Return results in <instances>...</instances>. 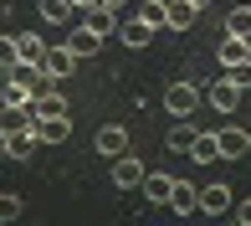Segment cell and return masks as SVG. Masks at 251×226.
<instances>
[{
	"instance_id": "cell-13",
	"label": "cell",
	"mask_w": 251,
	"mask_h": 226,
	"mask_svg": "<svg viewBox=\"0 0 251 226\" xmlns=\"http://www.w3.org/2000/svg\"><path fill=\"white\" fill-rule=\"evenodd\" d=\"M67 47H72L77 56H98V52H102V36H98L93 26H87V21H77V31L67 36Z\"/></svg>"
},
{
	"instance_id": "cell-9",
	"label": "cell",
	"mask_w": 251,
	"mask_h": 226,
	"mask_svg": "<svg viewBox=\"0 0 251 226\" xmlns=\"http://www.w3.org/2000/svg\"><path fill=\"white\" fill-rule=\"evenodd\" d=\"M215 144H221V160H241L251 149V134L236 129V123H226V129H215Z\"/></svg>"
},
{
	"instance_id": "cell-11",
	"label": "cell",
	"mask_w": 251,
	"mask_h": 226,
	"mask_svg": "<svg viewBox=\"0 0 251 226\" xmlns=\"http://www.w3.org/2000/svg\"><path fill=\"white\" fill-rule=\"evenodd\" d=\"M36 129H41V144H67V139H72V118H67V113L36 118Z\"/></svg>"
},
{
	"instance_id": "cell-10",
	"label": "cell",
	"mask_w": 251,
	"mask_h": 226,
	"mask_svg": "<svg viewBox=\"0 0 251 226\" xmlns=\"http://www.w3.org/2000/svg\"><path fill=\"white\" fill-rule=\"evenodd\" d=\"M169 211H175V216H195V211H200V185L175 180V190H169Z\"/></svg>"
},
{
	"instance_id": "cell-29",
	"label": "cell",
	"mask_w": 251,
	"mask_h": 226,
	"mask_svg": "<svg viewBox=\"0 0 251 226\" xmlns=\"http://www.w3.org/2000/svg\"><path fill=\"white\" fill-rule=\"evenodd\" d=\"M5 144H10V134H5V129H0V160H5Z\"/></svg>"
},
{
	"instance_id": "cell-20",
	"label": "cell",
	"mask_w": 251,
	"mask_h": 226,
	"mask_svg": "<svg viewBox=\"0 0 251 226\" xmlns=\"http://www.w3.org/2000/svg\"><path fill=\"white\" fill-rule=\"evenodd\" d=\"M118 10H113V5H98V10H87V26H93L98 31V36H113V31H118Z\"/></svg>"
},
{
	"instance_id": "cell-28",
	"label": "cell",
	"mask_w": 251,
	"mask_h": 226,
	"mask_svg": "<svg viewBox=\"0 0 251 226\" xmlns=\"http://www.w3.org/2000/svg\"><path fill=\"white\" fill-rule=\"evenodd\" d=\"M72 5H77V16H87V10H98L102 0H72Z\"/></svg>"
},
{
	"instance_id": "cell-26",
	"label": "cell",
	"mask_w": 251,
	"mask_h": 226,
	"mask_svg": "<svg viewBox=\"0 0 251 226\" xmlns=\"http://www.w3.org/2000/svg\"><path fill=\"white\" fill-rule=\"evenodd\" d=\"M16 62H21V52H16V36H0V67L10 72Z\"/></svg>"
},
{
	"instance_id": "cell-7",
	"label": "cell",
	"mask_w": 251,
	"mask_h": 226,
	"mask_svg": "<svg viewBox=\"0 0 251 226\" xmlns=\"http://www.w3.org/2000/svg\"><path fill=\"white\" fill-rule=\"evenodd\" d=\"M205 103H210L215 113H231L236 103H241V87H236V83H231V77H215V83H210V87H205Z\"/></svg>"
},
{
	"instance_id": "cell-30",
	"label": "cell",
	"mask_w": 251,
	"mask_h": 226,
	"mask_svg": "<svg viewBox=\"0 0 251 226\" xmlns=\"http://www.w3.org/2000/svg\"><path fill=\"white\" fill-rule=\"evenodd\" d=\"M102 5H113V10H123V5H128V0H102Z\"/></svg>"
},
{
	"instance_id": "cell-3",
	"label": "cell",
	"mask_w": 251,
	"mask_h": 226,
	"mask_svg": "<svg viewBox=\"0 0 251 226\" xmlns=\"http://www.w3.org/2000/svg\"><path fill=\"white\" fill-rule=\"evenodd\" d=\"M36 149H41V129H36V118H31V123H21V129H10L5 160H31Z\"/></svg>"
},
{
	"instance_id": "cell-24",
	"label": "cell",
	"mask_w": 251,
	"mask_h": 226,
	"mask_svg": "<svg viewBox=\"0 0 251 226\" xmlns=\"http://www.w3.org/2000/svg\"><path fill=\"white\" fill-rule=\"evenodd\" d=\"M21 211H26V206H21V196H16V190H0V226H5V221H16Z\"/></svg>"
},
{
	"instance_id": "cell-22",
	"label": "cell",
	"mask_w": 251,
	"mask_h": 226,
	"mask_svg": "<svg viewBox=\"0 0 251 226\" xmlns=\"http://www.w3.org/2000/svg\"><path fill=\"white\" fill-rule=\"evenodd\" d=\"M226 36H251V0H241V5L226 16Z\"/></svg>"
},
{
	"instance_id": "cell-15",
	"label": "cell",
	"mask_w": 251,
	"mask_h": 226,
	"mask_svg": "<svg viewBox=\"0 0 251 226\" xmlns=\"http://www.w3.org/2000/svg\"><path fill=\"white\" fill-rule=\"evenodd\" d=\"M190 160H195V165H215V160H221V144H215V129L195 134V144H190Z\"/></svg>"
},
{
	"instance_id": "cell-17",
	"label": "cell",
	"mask_w": 251,
	"mask_h": 226,
	"mask_svg": "<svg viewBox=\"0 0 251 226\" xmlns=\"http://www.w3.org/2000/svg\"><path fill=\"white\" fill-rule=\"evenodd\" d=\"M215 56H221L226 67H236V62H251V36H226Z\"/></svg>"
},
{
	"instance_id": "cell-2",
	"label": "cell",
	"mask_w": 251,
	"mask_h": 226,
	"mask_svg": "<svg viewBox=\"0 0 251 226\" xmlns=\"http://www.w3.org/2000/svg\"><path fill=\"white\" fill-rule=\"evenodd\" d=\"M77 62H82V56H77L72 47H47V56H41V72H47V83H67V77L77 72Z\"/></svg>"
},
{
	"instance_id": "cell-12",
	"label": "cell",
	"mask_w": 251,
	"mask_h": 226,
	"mask_svg": "<svg viewBox=\"0 0 251 226\" xmlns=\"http://www.w3.org/2000/svg\"><path fill=\"white\" fill-rule=\"evenodd\" d=\"M139 190H144V196L154 200V206H169V190H175V175H164V170H149Z\"/></svg>"
},
{
	"instance_id": "cell-5",
	"label": "cell",
	"mask_w": 251,
	"mask_h": 226,
	"mask_svg": "<svg viewBox=\"0 0 251 226\" xmlns=\"http://www.w3.org/2000/svg\"><path fill=\"white\" fill-rule=\"evenodd\" d=\"M144 175H149V170H144V160H139V154H118V160H113V185H118V190L144 185Z\"/></svg>"
},
{
	"instance_id": "cell-6",
	"label": "cell",
	"mask_w": 251,
	"mask_h": 226,
	"mask_svg": "<svg viewBox=\"0 0 251 226\" xmlns=\"http://www.w3.org/2000/svg\"><path fill=\"white\" fill-rule=\"evenodd\" d=\"M72 103H67V93H62V83H47L36 98H31V113L36 118H51V113H67Z\"/></svg>"
},
{
	"instance_id": "cell-16",
	"label": "cell",
	"mask_w": 251,
	"mask_h": 226,
	"mask_svg": "<svg viewBox=\"0 0 251 226\" xmlns=\"http://www.w3.org/2000/svg\"><path fill=\"white\" fill-rule=\"evenodd\" d=\"M139 21H149L154 31H169V0H139V10H133Z\"/></svg>"
},
{
	"instance_id": "cell-32",
	"label": "cell",
	"mask_w": 251,
	"mask_h": 226,
	"mask_svg": "<svg viewBox=\"0 0 251 226\" xmlns=\"http://www.w3.org/2000/svg\"><path fill=\"white\" fill-rule=\"evenodd\" d=\"M195 5H200V10H205V5H210V0H195Z\"/></svg>"
},
{
	"instance_id": "cell-19",
	"label": "cell",
	"mask_w": 251,
	"mask_h": 226,
	"mask_svg": "<svg viewBox=\"0 0 251 226\" xmlns=\"http://www.w3.org/2000/svg\"><path fill=\"white\" fill-rule=\"evenodd\" d=\"M41 21H51V26H67V21H72L77 16V5H72V0H41Z\"/></svg>"
},
{
	"instance_id": "cell-18",
	"label": "cell",
	"mask_w": 251,
	"mask_h": 226,
	"mask_svg": "<svg viewBox=\"0 0 251 226\" xmlns=\"http://www.w3.org/2000/svg\"><path fill=\"white\" fill-rule=\"evenodd\" d=\"M195 16H200L195 0H169V31H190V26H195Z\"/></svg>"
},
{
	"instance_id": "cell-14",
	"label": "cell",
	"mask_w": 251,
	"mask_h": 226,
	"mask_svg": "<svg viewBox=\"0 0 251 226\" xmlns=\"http://www.w3.org/2000/svg\"><path fill=\"white\" fill-rule=\"evenodd\" d=\"M200 211L205 216H226L231 211V190L226 185H200Z\"/></svg>"
},
{
	"instance_id": "cell-25",
	"label": "cell",
	"mask_w": 251,
	"mask_h": 226,
	"mask_svg": "<svg viewBox=\"0 0 251 226\" xmlns=\"http://www.w3.org/2000/svg\"><path fill=\"white\" fill-rule=\"evenodd\" d=\"M221 77H231V83H236V87L246 93V87H251V62H236V67H226Z\"/></svg>"
},
{
	"instance_id": "cell-27",
	"label": "cell",
	"mask_w": 251,
	"mask_h": 226,
	"mask_svg": "<svg viewBox=\"0 0 251 226\" xmlns=\"http://www.w3.org/2000/svg\"><path fill=\"white\" fill-rule=\"evenodd\" d=\"M231 211H236V221H241V226H251V200H236Z\"/></svg>"
},
{
	"instance_id": "cell-21",
	"label": "cell",
	"mask_w": 251,
	"mask_h": 226,
	"mask_svg": "<svg viewBox=\"0 0 251 226\" xmlns=\"http://www.w3.org/2000/svg\"><path fill=\"white\" fill-rule=\"evenodd\" d=\"M16 52H21V62H41V56H47V41H41L36 31H21V36H16Z\"/></svg>"
},
{
	"instance_id": "cell-23",
	"label": "cell",
	"mask_w": 251,
	"mask_h": 226,
	"mask_svg": "<svg viewBox=\"0 0 251 226\" xmlns=\"http://www.w3.org/2000/svg\"><path fill=\"white\" fill-rule=\"evenodd\" d=\"M195 134H200V129H190V118H175V129H169V149H185V154H190Z\"/></svg>"
},
{
	"instance_id": "cell-4",
	"label": "cell",
	"mask_w": 251,
	"mask_h": 226,
	"mask_svg": "<svg viewBox=\"0 0 251 226\" xmlns=\"http://www.w3.org/2000/svg\"><path fill=\"white\" fill-rule=\"evenodd\" d=\"M93 149L102 154V160H118V154H128V129H123V123H102L98 139H93Z\"/></svg>"
},
{
	"instance_id": "cell-8",
	"label": "cell",
	"mask_w": 251,
	"mask_h": 226,
	"mask_svg": "<svg viewBox=\"0 0 251 226\" xmlns=\"http://www.w3.org/2000/svg\"><path fill=\"white\" fill-rule=\"evenodd\" d=\"M118 41H123L128 52H139V47H149V41H154V26H149V21H139V16H123V21H118Z\"/></svg>"
},
{
	"instance_id": "cell-31",
	"label": "cell",
	"mask_w": 251,
	"mask_h": 226,
	"mask_svg": "<svg viewBox=\"0 0 251 226\" xmlns=\"http://www.w3.org/2000/svg\"><path fill=\"white\" fill-rule=\"evenodd\" d=\"M5 77H10V72H5V67H0V87H5Z\"/></svg>"
},
{
	"instance_id": "cell-1",
	"label": "cell",
	"mask_w": 251,
	"mask_h": 226,
	"mask_svg": "<svg viewBox=\"0 0 251 226\" xmlns=\"http://www.w3.org/2000/svg\"><path fill=\"white\" fill-rule=\"evenodd\" d=\"M205 103V93L195 83H169V93H164V108H169V118H190Z\"/></svg>"
}]
</instances>
